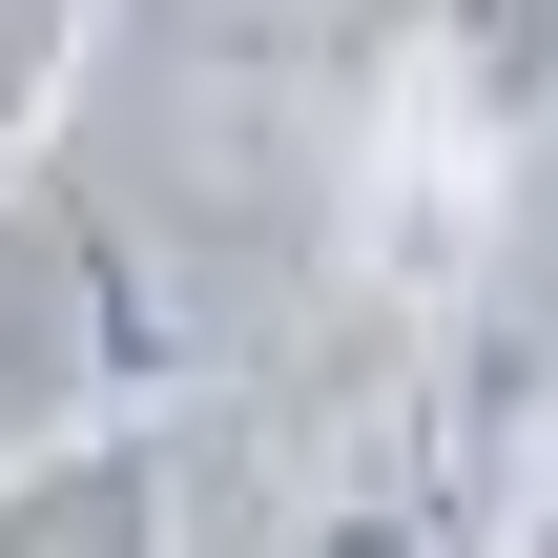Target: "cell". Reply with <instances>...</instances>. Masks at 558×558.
Returning <instances> with one entry per match:
<instances>
[{"mask_svg": "<svg viewBox=\"0 0 558 558\" xmlns=\"http://www.w3.org/2000/svg\"><path fill=\"white\" fill-rule=\"evenodd\" d=\"M331 104H352V186L393 228V290H476V207L497 166L558 145V0H331Z\"/></svg>", "mask_w": 558, "mask_h": 558, "instance_id": "1", "label": "cell"}, {"mask_svg": "<svg viewBox=\"0 0 558 558\" xmlns=\"http://www.w3.org/2000/svg\"><path fill=\"white\" fill-rule=\"evenodd\" d=\"M497 456H476V352L435 311H393L311 435H290V497H269V558H497Z\"/></svg>", "mask_w": 558, "mask_h": 558, "instance_id": "2", "label": "cell"}, {"mask_svg": "<svg viewBox=\"0 0 558 558\" xmlns=\"http://www.w3.org/2000/svg\"><path fill=\"white\" fill-rule=\"evenodd\" d=\"M0 558H186V456L166 414H62L0 456Z\"/></svg>", "mask_w": 558, "mask_h": 558, "instance_id": "3", "label": "cell"}, {"mask_svg": "<svg viewBox=\"0 0 558 558\" xmlns=\"http://www.w3.org/2000/svg\"><path fill=\"white\" fill-rule=\"evenodd\" d=\"M83 62H104V0H0V186H41V166H62Z\"/></svg>", "mask_w": 558, "mask_h": 558, "instance_id": "4", "label": "cell"}, {"mask_svg": "<svg viewBox=\"0 0 558 558\" xmlns=\"http://www.w3.org/2000/svg\"><path fill=\"white\" fill-rule=\"evenodd\" d=\"M497 558H558V476H518V497H497Z\"/></svg>", "mask_w": 558, "mask_h": 558, "instance_id": "5", "label": "cell"}, {"mask_svg": "<svg viewBox=\"0 0 558 558\" xmlns=\"http://www.w3.org/2000/svg\"><path fill=\"white\" fill-rule=\"evenodd\" d=\"M538 476H558V456H538Z\"/></svg>", "mask_w": 558, "mask_h": 558, "instance_id": "6", "label": "cell"}]
</instances>
